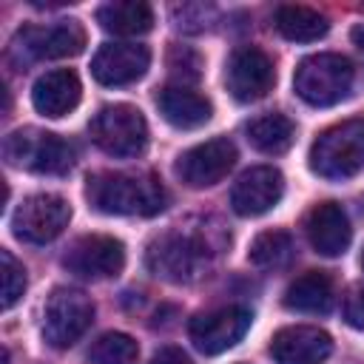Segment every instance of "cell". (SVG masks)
<instances>
[{"label":"cell","instance_id":"11","mask_svg":"<svg viewBox=\"0 0 364 364\" xmlns=\"http://www.w3.org/2000/svg\"><path fill=\"white\" fill-rule=\"evenodd\" d=\"M273 80H276L273 60L262 48L245 46L230 54L228 68H225V82H228V91L233 94V100L256 102L273 88Z\"/></svg>","mask_w":364,"mask_h":364},{"label":"cell","instance_id":"4","mask_svg":"<svg viewBox=\"0 0 364 364\" xmlns=\"http://www.w3.org/2000/svg\"><path fill=\"white\" fill-rule=\"evenodd\" d=\"M3 156L14 168L48 176H63L74 168V148L63 136L40 128H20L9 134L3 142Z\"/></svg>","mask_w":364,"mask_h":364},{"label":"cell","instance_id":"18","mask_svg":"<svg viewBox=\"0 0 364 364\" xmlns=\"http://www.w3.org/2000/svg\"><path fill=\"white\" fill-rule=\"evenodd\" d=\"M80 94H82V85H80V77L68 68H54V71H46L34 88H31V102L34 108L43 114V117H65L68 111L77 108L80 102Z\"/></svg>","mask_w":364,"mask_h":364},{"label":"cell","instance_id":"22","mask_svg":"<svg viewBox=\"0 0 364 364\" xmlns=\"http://www.w3.org/2000/svg\"><path fill=\"white\" fill-rule=\"evenodd\" d=\"M276 28L290 43H316L330 31L324 14L307 6H282L276 11Z\"/></svg>","mask_w":364,"mask_h":364},{"label":"cell","instance_id":"16","mask_svg":"<svg viewBox=\"0 0 364 364\" xmlns=\"http://www.w3.org/2000/svg\"><path fill=\"white\" fill-rule=\"evenodd\" d=\"M333 353V338L307 324L284 327L270 341V355L276 364H324Z\"/></svg>","mask_w":364,"mask_h":364},{"label":"cell","instance_id":"25","mask_svg":"<svg viewBox=\"0 0 364 364\" xmlns=\"http://www.w3.org/2000/svg\"><path fill=\"white\" fill-rule=\"evenodd\" d=\"M136 355H139V347L131 336L125 333H105L94 341L88 358L94 364H136Z\"/></svg>","mask_w":364,"mask_h":364},{"label":"cell","instance_id":"6","mask_svg":"<svg viewBox=\"0 0 364 364\" xmlns=\"http://www.w3.org/2000/svg\"><path fill=\"white\" fill-rule=\"evenodd\" d=\"M210 253L208 242L196 233H165L148 247V267L168 282H193L205 270Z\"/></svg>","mask_w":364,"mask_h":364},{"label":"cell","instance_id":"10","mask_svg":"<svg viewBox=\"0 0 364 364\" xmlns=\"http://www.w3.org/2000/svg\"><path fill=\"white\" fill-rule=\"evenodd\" d=\"M253 313L247 307H222V310H210V313H199L196 318H191L188 324V336L193 341V347L205 355H216L230 350L233 344L242 341V336L250 330Z\"/></svg>","mask_w":364,"mask_h":364},{"label":"cell","instance_id":"13","mask_svg":"<svg viewBox=\"0 0 364 364\" xmlns=\"http://www.w3.org/2000/svg\"><path fill=\"white\" fill-rule=\"evenodd\" d=\"M63 264L82 279H111L125 267V247L114 236H80L68 247Z\"/></svg>","mask_w":364,"mask_h":364},{"label":"cell","instance_id":"30","mask_svg":"<svg viewBox=\"0 0 364 364\" xmlns=\"http://www.w3.org/2000/svg\"><path fill=\"white\" fill-rule=\"evenodd\" d=\"M361 267H364V256H361Z\"/></svg>","mask_w":364,"mask_h":364},{"label":"cell","instance_id":"3","mask_svg":"<svg viewBox=\"0 0 364 364\" xmlns=\"http://www.w3.org/2000/svg\"><path fill=\"white\" fill-rule=\"evenodd\" d=\"M310 171L330 182L364 171V119H347L327 128L310 148Z\"/></svg>","mask_w":364,"mask_h":364},{"label":"cell","instance_id":"26","mask_svg":"<svg viewBox=\"0 0 364 364\" xmlns=\"http://www.w3.org/2000/svg\"><path fill=\"white\" fill-rule=\"evenodd\" d=\"M0 262H3V310H11L26 290V270L9 250H0Z\"/></svg>","mask_w":364,"mask_h":364},{"label":"cell","instance_id":"14","mask_svg":"<svg viewBox=\"0 0 364 364\" xmlns=\"http://www.w3.org/2000/svg\"><path fill=\"white\" fill-rule=\"evenodd\" d=\"M282 193H284L282 171L273 165H256L236 179L230 191V208L239 216H262L279 205Z\"/></svg>","mask_w":364,"mask_h":364},{"label":"cell","instance_id":"20","mask_svg":"<svg viewBox=\"0 0 364 364\" xmlns=\"http://www.w3.org/2000/svg\"><path fill=\"white\" fill-rule=\"evenodd\" d=\"M97 23L119 37H136L151 31L154 26V11L148 3L139 0H119V3H105L97 11Z\"/></svg>","mask_w":364,"mask_h":364},{"label":"cell","instance_id":"9","mask_svg":"<svg viewBox=\"0 0 364 364\" xmlns=\"http://www.w3.org/2000/svg\"><path fill=\"white\" fill-rule=\"evenodd\" d=\"M85 48V31L77 20H63L57 26H26L17 31L11 43V54L20 57V63L31 60H60L74 57Z\"/></svg>","mask_w":364,"mask_h":364},{"label":"cell","instance_id":"27","mask_svg":"<svg viewBox=\"0 0 364 364\" xmlns=\"http://www.w3.org/2000/svg\"><path fill=\"white\" fill-rule=\"evenodd\" d=\"M344 321L355 330H364V284H353L344 296Z\"/></svg>","mask_w":364,"mask_h":364},{"label":"cell","instance_id":"15","mask_svg":"<svg viewBox=\"0 0 364 364\" xmlns=\"http://www.w3.org/2000/svg\"><path fill=\"white\" fill-rule=\"evenodd\" d=\"M151 51L139 43H105L91 60V74L102 85H128L145 77Z\"/></svg>","mask_w":364,"mask_h":364},{"label":"cell","instance_id":"8","mask_svg":"<svg viewBox=\"0 0 364 364\" xmlns=\"http://www.w3.org/2000/svg\"><path fill=\"white\" fill-rule=\"evenodd\" d=\"M71 219V205L57 193H31L11 213V230L20 242L46 245L57 239Z\"/></svg>","mask_w":364,"mask_h":364},{"label":"cell","instance_id":"5","mask_svg":"<svg viewBox=\"0 0 364 364\" xmlns=\"http://www.w3.org/2000/svg\"><path fill=\"white\" fill-rule=\"evenodd\" d=\"M88 134L100 151L108 156H139L148 145V122L139 108L117 102L97 111L88 125Z\"/></svg>","mask_w":364,"mask_h":364},{"label":"cell","instance_id":"19","mask_svg":"<svg viewBox=\"0 0 364 364\" xmlns=\"http://www.w3.org/2000/svg\"><path fill=\"white\" fill-rule=\"evenodd\" d=\"M156 105H159V114L165 117V122H171L173 128H182V131L205 125L213 114L210 100L188 85H165L156 97Z\"/></svg>","mask_w":364,"mask_h":364},{"label":"cell","instance_id":"17","mask_svg":"<svg viewBox=\"0 0 364 364\" xmlns=\"http://www.w3.org/2000/svg\"><path fill=\"white\" fill-rule=\"evenodd\" d=\"M307 239L321 256H341L353 239L347 210L336 202H321L307 216Z\"/></svg>","mask_w":364,"mask_h":364},{"label":"cell","instance_id":"24","mask_svg":"<svg viewBox=\"0 0 364 364\" xmlns=\"http://www.w3.org/2000/svg\"><path fill=\"white\" fill-rule=\"evenodd\" d=\"M247 256L256 267H264V270L287 267L293 259V239L287 230H264L253 239Z\"/></svg>","mask_w":364,"mask_h":364},{"label":"cell","instance_id":"12","mask_svg":"<svg viewBox=\"0 0 364 364\" xmlns=\"http://www.w3.org/2000/svg\"><path fill=\"white\" fill-rule=\"evenodd\" d=\"M236 162V145L225 136L188 148L176 162V176L191 188H208L222 182Z\"/></svg>","mask_w":364,"mask_h":364},{"label":"cell","instance_id":"23","mask_svg":"<svg viewBox=\"0 0 364 364\" xmlns=\"http://www.w3.org/2000/svg\"><path fill=\"white\" fill-rule=\"evenodd\" d=\"M293 136H296V125L284 114H264L247 125V142L267 156L284 154L293 145Z\"/></svg>","mask_w":364,"mask_h":364},{"label":"cell","instance_id":"1","mask_svg":"<svg viewBox=\"0 0 364 364\" xmlns=\"http://www.w3.org/2000/svg\"><path fill=\"white\" fill-rule=\"evenodd\" d=\"M85 196L100 213L114 216H154L168 202L154 173H97L88 179Z\"/></svg>","mask_w":364,"mask_h":364},{"label":"cell","instance_id":"2","mask_svg":"<svg viewBox=\"0 0 364 364\" xmlns=\"http://www.w3.org/2000/svg\"><path fill=\"white\" fill-rule=\"evenodd\" d=\"M355 68L341 54H313L304 57L293 74L296 94L313 108L338 105L353 94Z\"/></svg>","mask_w":364,"mask_h":364},{"label":"cell","instance_id":"21","mask_svg":"<svg viewBox=\"0 0 364 364\" xmlns=\"http://www.w3.org/2000/svg\"><path fill=\"white\" fill-rule=\"evenodd\" d=\"M284 307L296 313H327L333 307V282L321 270H310L299 276L287 293H284Z\"/></svg>","mask_w":364,"mask_h":364},{"label":"cell","instance_id":"28","mask_svg":"<svg viewBox=\"0 0 364 364\" xmlns=\"http://www.w3.org/2000/svg\"><path fill=\"white\" fill-rule=\"evenodd\" d=\"M148 364H193V361H191L188 353H182L179 347H165V350H159Z\"/></svg>","mask_w":364,"mask_h":364},{"label":"cell","instance_id":"7","mask_svg":"<svg viewBox=\"0 0 364 364\" xmlns=\"http://www.w3.org/2000/svg\"><path fill=\"white\" fill-rule=\"evenodd\" d=\"M91 318H94V304L82 290L57 287L46 301L43 338L51 347L65 350L91 327Z\"/></svg>","mask_w":364,"mask_h":364},{"label":"cell","instance_id":"29","mask_svg":"<svg viewBox=\"0 0 364 364\" xmlns=\"http://www.w3.org/2000/svg\"><path fill=\"white\" fill-rule=\"evenodd\" d=\"M350 37H353V43H355V46L364 51V23H358V26L353 28V34H350Z\"/></svg>","mask_w":364,"mask_h":364}]
</instances>
